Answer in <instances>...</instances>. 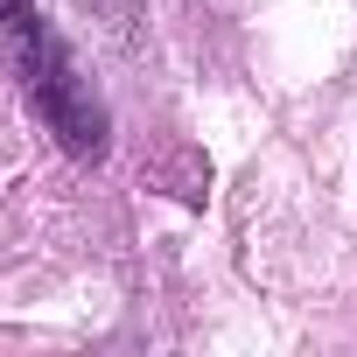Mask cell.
<instances>
[{
  "label": "cell",
  "mask_w": 357,
  "mask_h": 357,
  "mask_svg": "<svg viewBox=\"0 0 357 357\" xmlns=\"http://www.w3.org/2000/svg\"><path fill=\"white\" fill-rule=\"evenodd\" d=\"M0 63L15 70L29 112L56 133V147L70 161H105L112 119H105L91 77L77 70L70 43L50 29V15H36V0H0Z\"/></svg>",
  "instance_id": "cell-1"
}]
</instances>
